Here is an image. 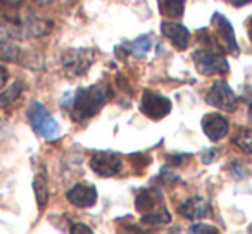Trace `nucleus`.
<instances>
[{
	"mask_svg": "<svg viewBox=\"0 0 252 234\" xmlns=\"http://www.w3.org/2000/svg\"><path fill=\"white\" fill-rule=\"evenodd\" d=\"M95 60V52L90 49H71L63 55V69L67 76H83Z\"/></svg>",
	"mask_w": 252,
	"mask_h": 234,
	"instance_id": "nucleus-3",
	"label": "nucleus"
},
{
	"mask_svg": "<svg viewBox=\"0 0 252 234\" xmlns=\"http://www.w3.org/2000/svg\"><path fill=\"white\" fill-rule=\"evenodd\" d=\"M158 203V193L154 191V189H147V191L140 193V195L137 196V208L138 210H149L152 208V207Z\"/></svg>",
	"mask_w": 252,
	"mask_h": 234,
	"instance_id": "nucleus-20",
	"label": "nucleus"
},
{
	"mask_svg": "<svg viewBox=\"0 0 252 234\" xmlns=\"http://www.w3.org/2000/svg\"><path fill=\"white\" fill-rule=\"evenodd\" d=\"M151 47H152V36L151 35H142V36H138L137 40H133V42L130 43L128 50H130L133 55L144 57V55H147V53H149Z\"/></svg>",
	"mask_w": 252,
	"mask_h": 234,
	"instance_id": "nucleus-18",
	"label": "nucleus"
},
{
	"mask_svg": "<svg viewBox=\"0 0 252 234\" xmlns=\"http://www.w3.org/2000/svg\"><path fill=\"white\" fill-rule=\"evenodd\" d=\"M28 121L35 133L45 140H57L61 136V126L40 102H32L28 107Z\"/></svg>",
	"mask_w": 252,
	"mask_h": 234,
	"instance_id": "nucleus-2",
	"label": "nucleus"
},
{
	"mask_svg": "<svg viewBox=\"0 0 252 234\" xmlns=\"http://www.w3.org/2000/svg\"><path fill=\"white\" fill-rule=\"evenodd\" d=\"M109 98V90L102 84H95L90 88H80L73 93V100L69 102L71 117L78 123L94 117Z\"/></svg>",
	"mask_w": 252,
	"mask_h": 234,
	"instance_id": "nucleus-1",
	"label": "nucleus"
},
{
	"mask_svg": "<svg viewBox=\"0 0 252 234\" xmlns=\"http://www.w3.org/2000/svg\"><path fill=\"white\" fill-rule=\"evenodd\" d=\"M202 130L211 141H218L223 136H226L228 121L226 117L220 114H206V117L202 119Z\"/></svg>",
	"mask_w": 252,
	"mask_h": 234,
	"instance_id": "nucleus-9",
	"label": "nucleus"
},
{
	"mask_svg": "<svg viewBox=\"0 0 252 234\" xmlns=\"http://www.w3.org/2000/svg\"><path fill=\"white\" fill-rule=\"evenodd\" d=\"M71 233H92V229L88 226H85V224H73Z\"/></svg>",
	"mask_w": 252,
	"mask_h": 234,
	"instance_id": "nucleus-25",
	"label": "nucleus"
},
{
	"mask_svg": "<svg viewBox=\"0 0 252 234\" xmlns=\"http://www.w3.org/2000/svg\"><path fill=\"white\" fill-rule=\"evenodd\" d=\"M0 2H4V4H11V5H16V4H19L21 0H0Z\"/></svg>",
	"mask_w": 252,
	"mask_h": 234,
	"instance_id": "nucleus-28",
	"label": "nucleus"
},
{
	"mask_svg": "<svg viewBox=\"0 0 252 234\" xmlns=\"http://www.w3.org/2000/svg\"><path fill=\"white\" fill-rule=\"evenodd\" d=\"M161 31H162V35H164L178 50H183L187 45H189L190 33L185 26L178 25V23L164 21L161 25Z\"/></svg>",
	"mask_w": 252,
	"mask_h": 234,
	"instance_id": "nucleus-11",
	"label": "nucleus"
},
{
	"mask_svg": "<svg viewBox=\"0 0 252 234\" xmlns=\"http://www.w3.org/2000/svg\"><path fill=\"white\" fill-rule=\"evenodd\" d=\"M209 212H211L209 202L206 198H202V196H192V198H189L180 207V213L190 220L204 219V217L209 215Z\"/></svg>",
	"mask_w": 252,
	"mask_h": 234,
	"instance_id": "nucleus-10",
	"label": "nucleus"
},
{
	"mask_svg": "<svg viewBox=\"0 0 252 234\" xmlns=\"http://www.w3.org/2000/svg\"><path fill=\"white\" fill-rule=\"evenodd\" d=\"M193 62L200 74L204 76H211V74H223L228 73V62L220 52L214 50L200 49L193 52Z\"/></svg>",
	"mask_w": 252,
	"mask_h": 234,
	"instance_id": "nucleus-4",
	"label": "nucleus"
},
{
	"mask_svg": "<svg viewBox=\"0 0 252 234\" xmlns=\"http://www.w3.org/2000/svg\"><path fill=\"white\" fill-rule=\"evenodd\" d=\"M231 5H235V7H242V5H245V4H251L252 0H228Z\"/></svg>",
	"mask_w": 252,
	"mask_h": 234,
	"instance_id": "nucleus-26",
	"label": "nucleus"
},
{
	"mask_svg": "<svg viewBox=\"0 0 252 234\" xmlns=\"http://www.w3.org/2000/svg\"><path fill=\"white\" fill-rule=\"evenodd\" d=\"M142 222L144 224H151V226H159V224H168L171 222V215L166 212L164 208L156 210V212H149L142 217Z\"/></svg>",
	"mask_w": 252,
	"mask_h": 234,
	"instance_id": "nucleus-19",
	"label": "nucleus"
},
{
	"mask_svg": "<svg viewBox=\"0 0 252 234\" xmlns=\"http://www.w3.org/2000/svg\"><path fill=\"white\" fill-rule=\"evenodd\" d=\"M190 233H218L216 227L209 226V224H193L190 226Z\"/></svg>",
	"mask_w": 252,
	"mask_h": 234,
	"instance_id": "nucleus-22",
	"label": "nucleus"
},
{
	"mask_svg": "<svg viewBox=\"0 0 252 234\" xmlns=\"http://www.w3.org/2000/svg\"><path fill=\"white\" fill-rule=\"evenodd\" d=\"M21 29L25 36H43L50 31V23L35 16H26L25 19H21Z\"/></svg>",
	"mask_w": 252,
	"mask_h": 234,
	"instance_id": "nucleus-14",
	"label": "nucleus"
},
{
	"mask_svg": "<svg viewBox=\"0 0 252 234\" xmlns=\"http://www.w3.org/2000/svg\"><path fill=\"white\" fill-rule=\"evenodd\" d=\"M90 167L95 174L102 176V178H111L121 171L123 162L119 155L112 154V152H97L90 158Z\"/></svg>",
	"mask_w": 252,
	"mask_h": 234,
	"instance_id": "nucleus-7",
	"label": "nucleus"
},
{
	"mask_svg": "<svg viewBox=\"0 0 252 234\" xmlns=\"http://www.w3.org/2000/svg\"><path fill=\"white\" fill-rule=\"evenodd\" d=\"M159 11L168 18H182L187 0H158Z\"/></svg>",
	"mask_w": 252,
	"mask_h": 234,
	"instance_id": "nucleus-16",
	"label": "nucleus"
},
{
	"mask_svg": "<svg viewBox=\"0 0 252 234\" xmlns=\"http://www.w3.org/2000/svg\"><path fill=\"white\" fill-rule=\"evenodd\" d=\"M7 79H9V71L4 66H0V88H4L7 84Z\"/></svg>",
	"mask_w": 252,
	"mask_h": 234,
	"instance_id": "nucleus-24",
	"label": "nucleus"
},
{
	"mask_svg": "<svg viewBox=\"0 0 252 234\" xmlns=\"http://www.w3.org/2000/svg\"><path fill=\"white\" fill-rule=\"evenodd\" d=\"M38 5H47V4H52V2H56V0H35Z\"/></svg>",
	"mask_w": 252,
	"mask_h": 234,
	"instance_id": "nucleus-27",
	"label": "nucleus"
},
{
	"mask_svg": "<svg viewBox=\"0 0 252 234\" xmlns=\"http://www.w3.org/2000/svg\"><path fill=\"white\" fill-rule=\"evenodd\" d=\"M23 88H25L23 81L18 79V81H14L11 86L4 88V90L0 91V108H7L9 105L14 104V102L18 100L19 97H21Z\"/></svg>",
	"mask_w": 252,
	"mask_h": 234,
	"instance_id": "nucleus-15",
	"label": "nucleus"
},
{
	"mask_svg": "<svg viewBox=\"0 0 252 234\" xmlns=\"http://www.w3.org/2000/svg\"><path fill=\"white\" fill-rule=\"evenodd\" d=\"M66 198L69 200V203H73L74 207L88 208V207L95 205V202H97V189H95L94 184L80 182V184H74L73 188L66 193Z\"/></svg>",
	"mask_w": 252,
	"mask_h": 234,
	"instance_id": "nucleus-8",
	"label": "nucleus"
},
{
	"mask_svg": "<svg viewBox=\"0 0 252 234\" xmlns=\"http://www.w3.org/2000/svg\"><path fill=\"white\" fill-rule=\"evenodd\" d=\"M235 143L240 150H244L245 154H252V131L244 130L237 138H235Z\"/></svg>",
	"mask_w": 252,
	"mask_h": 234,
	"instance_id": "nucleus-21",
	"label": "nucleus"
},
{
	"mask_svg": "<svg viewBox=\"0 0 252 234\" xmlns=\"http://www.w3.org/2000/svg\"><path fill=\"white\" fill-rule=\"evenodd\" d=\"M213 25H214V28H216V31L220 33V36L223 38V42H224V45L228 47V50H230L233 55H237L238 53L237 40H235L233 28H231V25L226 21V18L221 16L220 12H216V14L213 16Z\"/></svg>",
	"mask_w": 252,
	"mask_h": 234,
	"instance_id": "nucleus-13",
	"label": "nucleus"
},
{
	"mask_svg": "<svg viewBox=\"0 0 252 234\" xmlns=\"http://www.w3.org/2000/svg\"><path fill=\"white\" fill-rule=\"evenodd\" d=\"M0 59L2 60H14L19 59V45L7 26L0 25Z\"/></svg>",
	"mask_w": 252,
	"mask_h": 234,
	"instance_id": "nucleus-12",
	"label": "nucleus"
},
{
	"mask_svg": "<svg viewBox=\"0 0 252 234\" xmlns=\"http://www.w3.org/2000/svg\"><path fill=\"white\" fill-rule=\"evenodd\" d=\"M206 102L209 105H213V107L226 112L237 110L238 105L237 97H235L233 90H231L226 81H216L206 93Z\"/></svg>",
	"mask_w": 252,
	"mask_h": 234,
	"instance_id": "nucleus-5",
	"label": "nucleus"
},
{
	"mask_svg": "<svg viewBox=\"0 0 252 234\" xmlns=\"http://www.w3.org/2000/svg\"><path fill=\"white\" fill-rule=\"evenodd\" d=\"M202 162L204 164H211V162H214L216 160V157H218V150L216 148H207V150H204L202 152Z\"/></svg>",
	"mask_w": 252,
	"mask_h": 234,
	"instance_id": "nucleus-23",
	"label": "nucleus"
},
{
	"mask_svg": "<svg viewBox=\"0 0 252 234\" xmlns=\"http://www.w3.org/2000/svg\"><path fill=\"white\" fill-rule=\"evenodd\" d=\"M140 110L151 119H162L164 115H168L171 112V102L166 97H162V95L145 90L144 97H142Z\"/></svg>",
	"mask_w": 252,
	"mask_h": 234,
	"instance_id": "nucleus-6",
	"label": "nucleus"
},
{
	"mask_svg": "<svg viewBox=\"0 0 252 234\" xmlns=\"http://www.w3.org/2000/svg\"><path fill=\"white\" fill-rule=\"evenodd\" d=\"M33 189H35V196L36 202H38V207L43 208L49 202V186H47V179L43 174H38L35 179H33Z\"/></svg>",
	"mask_w": 252,
	"mask_h": 234,
	"instance_id": "nucleus-17",
	"label": "nucleus"
}]
</instances>
